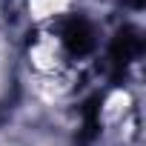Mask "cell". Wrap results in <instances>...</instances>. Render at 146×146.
Returning a JSON list of instances; mask_svg holds the SVG:
<instances>
[{
  "instance_id": "cell-1",
  "label": "cell",
  "mask_w": 146,
  "mask_h": 146,
  "mask_svg": "<svg viewBox=\"0 0 146 146\" xmlns=\"http://www.w3.org/2000/svg\"><path fill=\"white\" fill-rule=\"evenodd\" d=\"M63 43H66V49H69L72 54L89 52L92 43H95V32H92L89 20H83V17L66 20V26H63Z\"/></svg>"
},
{
  "instance_id": "cell-2",
  "label": "cell",
  "mask_w": 146,
  "mask_h": 146,
  "mask_svg": "<svg viewBox=\"0 0 146 146\" xmlns=\"http://www.w3.org/2000/svg\"><path fill=\"white\" fill-rule=\"evenodd\" d=\"M137 52H140V37H137V32H135V29H120L117 37H115V43H112V60H115L117 66H126Z\"/></svg>"
}]
</instances>
